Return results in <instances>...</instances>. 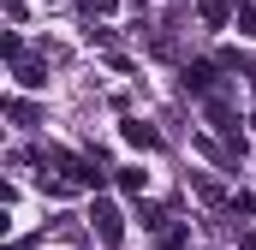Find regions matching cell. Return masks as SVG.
<instances>
[{"mask_svg": "<svg viewBox=\"0 0 256 250\" xmlns=\"http://www.w3.org/2000/svg\"><path fill=\"white\" fill-rule=\"evenodd\" d=\"M90 226H96L102 244H120V238H126V214H120L114 202H96V208H90Z\"/></svg>", "mask_w": 256, "mask_h": 250, "instance_id": "obj_1", "label": "cell"}, {"mask_svg": "<svg viewBox=\"0 0 256 250\" xmlns=\"http://www.w3.org/2000/svg\"><path fill=\"white\" fill-rule=\"evenodd\" d=\"M120 137H126L131 149H155V143H161V131H155V125H143V120H126V125H120Z\"/></svg>", "mask_w": 256, "mask_h": 250, "instance_id": "obj_2", "label": "cell"}, {"mask_svg": "<svg viewBox=\"0 0 256 250\" xmlns=\"http://www.w3.org/2000/svg\"><path fill=\"white\" fill-rule=\"evenodd\" d=\"M12 72H18V84H24V90H36V84H48V72H42V66H24V60H12Z\"/></svg>", "mask_w": 256, "mask_h": 250, "instance_id": "obj_3", "label": "cell"}, {"mask_svg": "<svg viewBox=\"0 0 256 250\" xmlns=\"http://www.w3.org/2000/svg\"><path fill=\"white\" fill-rule=\"evenodd\" d=\"M208 84H214V66H191L185 72V90H208Z\"/></svg>", "mask_w": 256, "mask_h": 250, "instance_id": "obj_4", "label": "cell"}, {"mask_svg": "<svg viewBox=\"0 0 256 250\" xmlns=\"http://www.w3.org/2000/svg\"><path fill=\"white\" fill-rule=\"evenodd\" d=\"M143 185H149V179H143V167H120V190H131V196H137Z\"/></svg>", "mask_w": 256, "mask_h": 250, "instance_id": "obj_5", "label": "cell"}, {"mask_svg": "<svg viewBox=\"0 0 256 250\" xmlns=\"http://www.w3.org/2000/svg\"><path fill=\"white\" fill-rule=\"evenodd\" d=\"M238 30H244V36H256V12H250V6H238Z\"/></svg>", "mask_w": 256, "mask_h": 250, "instance_id": "obj_6", "label": "cell"}, {"mask_svg": "<svg viewBox=\"0 0 256 250\" xmlns=\"http://www.w3.org/2000/svg\"><path fill=\"white\" fill-rule=\"evenodd\" d=\"M84 6H90V12H114L120 0H84Z\"/></svg>", "mask_w": 256, "mask_h": 250, "instance_id": "obj_7", "label": "cell"}]
</instances>
